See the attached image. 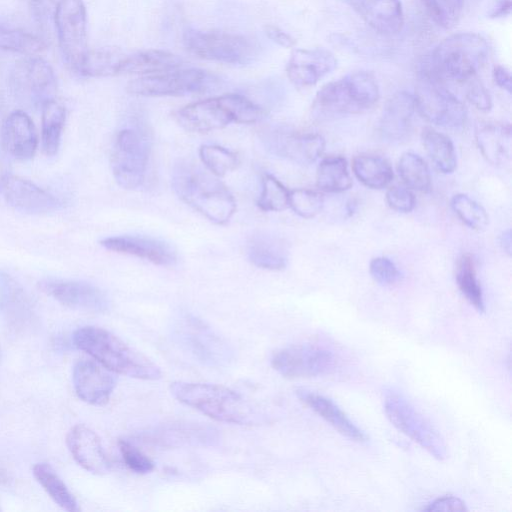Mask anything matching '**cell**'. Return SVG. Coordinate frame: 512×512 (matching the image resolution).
I'll use <instances>...</instances> for the list:
<instances>
[{
  "mask_svg": "<svg viewBox=\"0 0 512 512\" xmlns=\"http://www.w3.org/2000/svg\"><path fill=\"white\" fill-rule=\"evenodd\" d=\"M170 391L178 401L217 421L255 425L264 420L258 407L240 393L222 385L175 381L171 383Z\"/></svg>",
  "mask_w": 512,
  "mask_h": 512,
  "instance_id": "cell-1",
  "label": "cell"
},
{
  "mask_svg": "<svg viewBox=\"0 0 512 512\" xmlns=\"http://www.w3.org/2000/svg\"><path fill=\"white\" fill-rule=\"evenodd\" d=\"M72 339L78 349L112 372L143 380L161 377L160 368L152 360L104 328H78Z\"/></svg>",
  "mask_w": 512,
  "mask_h": 512,
  "instance_id": "cell-2",
  "label": "cell"
},
{
  "mask_svg": "<svg viewBox=\"0 0 512 512\" xmlns=\"http://www.w3.org/2000/svg\"><path fill=\"white\" fill-rule=\"evenodd\" d=\"M172 186L179 198L215 224L227 223L236 211V202L228 188L190 162L175 165Z\"/></svg>",
  "mask_w": 512,
  "mask_h": 512,
  "instance_id": "cell-3",
  "label": "cell"
},
{
  "mask_svg": "<svg viewBox=\"0 0 512 512\" xmlns=\"http://www.w3.org/2000/svg\"><path fill=\"white\" fill-rule=\"evenodd\" d=\"M489 45L479 34L463 32L451 35L439 43L430 57L421 64L419 73L441 81L471 80L485 64Z\"/></svg>",
  "mask_w": 512,
  "mask_h": 512,
  "instance_id": "cell-4",
  "label": "cell"
},
{
  "mask_svg": "<svg viewBox=\"0 0 512 512\" xmlns=\"http://www.w3.org/2000/svg\"><path fill=\"white\" fill-rule=\"evenodd\" d=\"M187 131L206 133L232 122L252 124L265 117V111L245 96L229 93L190 103L174 114Z\"/></svg>",
  "mask_w": 512,
  "mask_h": 512,
  "instance_id": "cell-5",
  "label": "cell"
},
{
  "mask_svg": "<svg viewBox=\"0 0 512 512\" xmlns=\"http://www.w3.org/2000/svg\"><path fill=\"white\" fill-rule=\"evenodd\" d=\"M379 99V87L374 75L356 71L331 81L317 92L311 107L312 116L320 121L360 113Z\"/></svg>",
  "mask_w": 512,
  "mask_h": 512,
  "instance_id": "cell-6",
  "label": "cell"
},
{
  "mask_svg": "<svg viewBox=\"0 0 512 512\" xmlns=\"http://www.w3.org/2000/svg\"><path fill=\"white\" fill-rule=\"evenodd\" d=\"M218 86V78L196 68H175L155 74L143 75L130 81L127 91L133 95L187 96L203 94Z\"/></svg>",
  "mask_w": 512,
  "mask_h": 512,
  "instance_id": "cell-7",
  "label": "cell"
},
{
  "mask_svg": "<svg viewBox=\"0 0 512 512\" xmlns=\"http://www.w3.org/2000/svg\"><path fill=\"white\" fill-rule=\"evenodd\" d=\"M183 43L196 57L225 64H248L257 55V46L251 39L228 32L188 29Z\"/></svg>",
  "mask_w": 512,
  "mask_h": 512,
  "instance_id": "cell-8",
  "label": "cell"
},
{
  "mask_svg": "<svg viewBox=\"0 0 512 512\" xmlns=\"http://www.w3.org/2000/svg\"><path fill=\"white\" fill-rule=\"evenodd\" d=\"M384 411L394 427L434 458L444 460L447 457V447L442 436L402 394L393 390L386 391Z\"/></svg>",
  "mask_w": 512,
  "mask_h": 512,
  "instance_id": "cell-9",
  "label": "cell"
},
{
  "mask_svg": "<svg viewBox=\"0 0 512 512\" xmlns=\"http://www.w3.org/2000/svg\"><path fill=\"white\" fill-rule=\"evenodd\" d=\"M416 110L430 123L445 127H461L467 117L464 104L443 84V81L419 73L413 95Z\"/></svg>",
  "mask_w": 512,
  "mask_h": 512,
  "instance_id": "cell-10",
  "label": "cell"
},
{
  "mask_svg": "<svg viewBox=\"0 0 512 512\" xmlns=\"http://www.w3.org/2000/svg\"><path fill=\"white\" fill-rule=\"evenodd\" d=\"M149 149L148 139L139 130L126 128L118 132L111 153V168L122 188L135 189L143 183Z\"/></svg>",
  "mask_w": 512,
  "mask_h": 512,
  "instance_id": "cell-11",
  "label": "cell"
},
{
  "mask_svg": "<svg viewBox=\"0 0 512 512\" xmlns=\"http://www.w3.org/2000/svg\"><path fill=\"white\" fill-rule=\"evenodd\" d=\"M271 365L287 378H309L330 374L336 358L328 349L316 344H296L277 350Z\"/></svg>",
  "mask_w": 512,
  "mask_h": 512,
  "instance_id": "cell-12",
  "label": "cell"
},
{
  "mask_svg": "<svg viewBox=\"0 0 512 512\" xmlns=\"http://www.w3.org/2000/svg\"><path fill=\"white\" fill-rule=\"evenodd\" d=\"M59 45L65 60L76 69L85 52L87 16L82 0H59L54 14Z\"/></svg>",
  "mask_w": 512,
  "mask_h": 512,
  "instance_id": "cell-13",
  "label": "cell"
},
{
  "mask_svg": "<svg viewBox=\"0 0 512 512\" xmlns=\"http://www.w3.org/2000/svg\"><path fill=\"white\" fill-rule=\"evenodd\" d=\"M175 336L180 344L203 364L222 365L230 359L227 344L201 320L186 315L175 326Z\"/></svg>",
  "mask_w": 512,
  "mask_h": 512,
  "instance_id": "cell-14",
  "label": "cell"
},
{
  "mask_svg": "<svg viewBox=\"0 0 512 512\" xmlns=\"http://www.w3.org/2000/svg\"><path fill=\"white\" fill-rule=\"evenodd\" d=\"M40 289L61 304L77 310L105 312L109 309L107 295L97 286L79 280L46 279Z\"/></svg>",
  "mask_w": 512,
  "mask_h": 512,
  "instance_id": "cell-15",
  "label": "cell"
},
{
  "mask_svg": "<svg viewBox=\"0 0 512 512\" xmlns=\"http://www.w3.org/2000/svg\"><path fill=\"white\" fill-rule=\"evenodd\" d=\"M264 142L274 154L302 165L315 162L325 149V139L318 133L281 129L269 132Z\"/></svg>",
  "mask_w": 512,
  "mask_h": 512,
  "instance_id": "cell-16",
  "label": "cell"
},
{
  "mask_svg": "<svg viewBox=\"0 0 512 512\" xmlns=\"http://www.w3.org/2000/svg\"><path fill=\"white\" fill-rule=\"evenodd\" d=\"M72 379L78 397L95 406L105 405L116 385L112 371L88 359L79 360L75 364Z\"/></svg>",
  "mask_w": 512,
  "mask_h": 512,
  "instance_id": "cell-17",
  "label": "cell"
},
{
  "mask_svg": "<svg viewBox=\"0 0 512 512\" xmlns=\"http://www.w3.org/2000/svg\"><path fill=\"white\" fill-rule=\"evenodd\" d=\"M1 187L6 202L23 213L45 214L61 206L52 194L19 176H5Z\"/></svg>",
  "mask_w": 512,
  "mask_h": 512,
  "instance_id": "cell-18",
  "label": "cell"
},
{
  "mask_svg": "<svg viewBox=\"0 0 512 512\" xmlns=\"http://www.w3.org/2000/svg\"><path fill=\"white\" fill-rule=\"evenodd\" d=\"M337 66L335 56L323 48L295 49L286 66L289 80L300 88L315 85Z\"/></svg>",
  "mask_w": 512,
  "mask_h": 512,
  "instance_id": "cell-19",
  "label": "cell"
},
{
  "mask_svg": "<svg viewBox=\"0 0 512 512\" xmlns=\"http://www.w3.org/2000/svg\"><path fill=\"white\" fill-rule=\"evenodd\" d=\"M100 244L107 250L135 256L159 266H172L177 256L172 246L165 241L135 235H121L101 240Z\"/></svg>",
  "mask_w": 512,
  "mask_h": 512,
  "instance_id": "cell-20",
  "label": "cell"
},
{
  "mask_svg": "<svg viewBox=\"0 0 512 512\" xmlns=\"http://www.w3.org/2000/svg\"><path fill=\"white\" fill-rule=\"evenodd\" d=\"M0 144L3 150L18 160L33 158L38 146L35 125L27 113L16 110L10 113L0 129Z\"/></svg>",
  "mask_w": 512,
  "mask_h": 512,
  "instance_id": "cell-21",
  "label": "cell"
},
{
  "mask_svg": "<svg viewBox=\"0 0 512 512\" xmlns=\"http://www.w3.org/2000/svg\"><path fill=\"white\" fill-rule=\"evenodd\" d=\"M416 111L412 94L400 91L392 95L386 102L380 117L379 131L382 137L390 142L405 140L412 129Z\"/></svg>",
  "mask_w": 512,
  "mask_h": 512,
  "instance_id": "cell-22",
  "label": "cell"
},
{
  "mask_svg": "<svg viewBox=\"0 0 512 512\" xmlns=\"http://www.w3.org/2000/svg\"><path fill=\"white\" fill-rule=\"evenodd\" d=\"M67 445L76 462L93 474H105L110 463L98 435L89 427L78 424L69 431Z\"/></svg>",
  "mask_w": 512,
  "mask_h": 512,
  "instance_id": "cell-23",
  "label": "cell"
},
{
  "mask_svg": "<svg viewBox=\"0 0 512 512\" xmlns=\"http://www.w3.org/2000/svg\"><path fill=\"white\" fill-rule=\"evenodd\" d=\"M17 83L31 102L42 106L45 102L55 99L56 77L45 60L33 57L23 63L17 73Z\"/></svg>",
  "mask_w": 512,
  "mask_h": 512,
  "instance_id": "cell-24",
  "label": "cell"
},
{
  "mask_svg": "<svg viewBox=\"0 0 512 512\" xmlns=\"http://www.w3.org/2000/svg\"><path fill=\"white\" fill-rule=\"evenodd\" d=\"M353 9L375 31L392 35L401 31L404 24L400 0H347Z\"/></svg>",
  "mask_w": 512,
  "mask_h": 512,
  "instance_id": "cell-25",
  "label": "cell"
},
{
  "mask_svg": "<svg viewBox=\"0 0 512 512\" xmlns=\"http://www.w3.org/2000/svg\"><path fill=\"white\" fill-rule=\"evenodd\" d=\"M296 395L306 406L333 426L339 433L356 442H365L368 437L364 431L329 398L313 391L298 388Z\"/></svg>",
  "mask_w": 512,
  "mask_h": 512,
  "instance_id": "cell-26",
  "label": "cell"
},
{
  "mask_svg": "<svg viewBox=\"0 0 512 512\" xmlns=\"http://www.w3.org/2000/svg\"><path fill=\"white\" fill-rule=\"evenodd\" d=\"M475 137L481 154L489 163L498 167L509 165L512 155L510 124L485 123L476 130Z\"/></svg>",
  "mask_w": 512,
  "mask_h": 512,
  "instance_id": "cell-27",
  "label": "cell"
},
{
  "mask_svg": "<svg viewBox=\"0 0 512 512\" xmlns=\"http://www.w3.org/2000/svg\"><path fill=\"white\" fill-rule=\"evenodd\" d=\"M247 255L255 266L262 269L281 270L288 262V250L283 239L264 231L251 236Z\"/></svg>",
  "mask_w": 512,
  "mask_h": 512,
  "instance_id": "cell-28",
  "label": "cell"
},
{
  "mask_svg": "<svg viewBox=\"0 0 512 512\" xmlns=\"http://www.w3.org/2000/svg\"><path fill=\"white\" fill-rule=\"evenodd\" d=\"M183 60L168 51L146 50L126 54L122 64L121 74H155L182 66Z\"/></svg>",
  "mask_w": 512,
  "mask_h": 512,
  "instance_id": "cell-29",
  "label": "cell"
},
{
  "mask_svg": "<svg viewBox=\"0 0 512 512\" xmlns=\"http://www.w3.org/2000/svg\"><path fill=\"white\" fill-rule=\"evenodd\" d=\"M125 56L114 48L87 50L75 70L87 77L120 75Z\"/></svg>",
  "mask_w": 512,
  "mask_h": 512,
  "instance_id": "cell-30",
  "label": "cell"
},
{
  "mask_svg": "<svg viewBox=\"0 0 512 512\" xmlns=\"http://www.w3.org/2000/svg\"><path fill=\"white\" fill-rule=\"evenodd\" d=\"M352 168L357 179L371 189L384 188L393 178L390 163L385 158L374 154L355 156Z\"/></svg>",
  "mask_w": 512,
  "mask_h": 512,
  "instance_id": "cell-31",
  "label": "cell"
},
{
  "mask_svg": "<svg viewBox=\"0 0 512 512\" xmlns=\"http://www.w3.org/2000/svg\"><path fill=\"white\" fill-rule=\"evenodd\" d=\"M41 144L45 155L53 156L58 152L62 130L65 124V108L55 99L42 106Z\"/></svg>",
  "mask_w": 512,
  "mask_h": 512,
  "instance_id": "cell-32",
  "label": "cell"
},
{
  "mask_svg": "<svg viewBox=\"0 0 512 512\" xmlns=\"http://www.w3.org/2000/svg\"><path fill=\"white\" fill-rule=\"evenodd\" d=\"M316 184L320 190L328 193L348 190L352 185V179L346 159L342 156L324 158L317 169Z\"/></svg>",
  "mask_w": 512,
  "mask_h": 512,
  "instance_id": "cell-33",
  "label": "cell"
},
{
  "mask_svg": "<svg viewBox=\"0 0 512 512\" xmlns=\"http://www.w3.org/2000/svg\"><path fill=\"white\" fill-rule=\"evenodd\" d=\"M424 148L434 165L443 173H452L457 157L451 139L437 130L427 127L422 132Z\"/></svg>",
  "mask_w": 512,
  "mask_h": 512,
  "instance_id": "cell-34",
  "label": "cell"
},
{
  "mask_svg": "<svg viewBox=\"0 0 512 512\" xmlns=\"http://www.w3.org/2000/svg\"><path fill=\"white\" fill-rule=\"evenodd\" d=\"M33 474L38 483L57 505L68 512L79 511L74 496L49 464H36L33 467Z\"/></svg>",
  "mask_w": 512,
  "mask_h": 512,
  "instance_id": "cell-35",
  "label": "cell"
},
{
  "mask_svg": "<svg viewBox=\"0 0 512 512\" xmlns=\"http://www.w3.org/2000/svg\"><path fill=\"white\" fill-rule=\"evenodd\" d=\"M456 282L467 301L479 312L485 311L483 291L476 274V266L470 254L462 255L456 267Z\"/></svg>",
  "mask_w": 512,
  "mask_h": 512,
  "instance_id": "cell-36",
  "label": "cell"
},
{
  "mask_svg": "<svg viewBox=\"0 0 512 512\" xmlns=\"http://www.w3.org/2000/svg\"><path fill=\"white\" fill-rule=\"evenodd\" d=\"M397 169L406 187L419 192L430 190V171L425 161L419 155L412 152L402 154Z\"/></svg>",
  "mask_w": 512,
  "mask_h": 512,
  "instance_id": "cell-37",
  "label": "cell"
},
{
  "mask_svg": "<svg viewBox=\"0 0 512 512\" xmlns=\"http://www.w3.org/2000/svg\"><path fill=\"white\" fill-rule=\"evenodd\" d=\"M46 47L39 36L19 28L0 25V49L34 55Z\"/></svg>",
  "mask_w": 512,
  "mask_h": 512,
  "instance_id": "cell-38",
  "label": "cell"
},
{
  "mask_svg": "<svg viewBox=\"0 0 512 512\" xmlns=\"http://www.w3.org/2000/svg\"><path fill=\"white\" fill-rule=\"evenodd\" d=\"M257 205L263 211L285 210L289 207V190L274 176L264 174Z\"/></svg>",
  "mask_w": 512,
  "mask_h": 512,
  "instance_id": "cell-39",
  "label": "cell"
},
{
  "mask_svg": "<svg viewBox=\"0 0 512 512\" xmlns=\"http://www.w3.org/2000/svg\"><path fill=\"white\" fill-rule=\"evenodd\" d=\"M451 207L457 217L469 228L483 230L489 218L485 209L478 202L465 194H456L451 200Z\"/></svg>",
  "mask_w": 512,
  "mask_h": 512,
  "instance_id": "cell-40",
  "label": "cell"
},
{
  "mask_svg": "<svg viewBox=\"0 0 512 512\" xmlns=\"http://www.w3.org/2000/svg\"><path fill=\"white\" fill-rule=\"evenodd\" d=\"M199 157L206 168L215 176H224L234 170L238 164L236 154L222 146L203 145Z\"/></svg>",
  "mask_w": 512,
  "mask_h": 512,
  "instance_id": "cell-41",
  "label": "cell"
},
{
  "mask_svg": "<svg viewBox=\"0 0 512 512\" xmlns=\"http://www.w3.org/2000/svg\"><path fill=\"white\" fill-rule=\"evenodd\" d=\"M324 206L323 195L311 189H294L289 191V207L302 218H313Z\"/></svg>",
  "mask_w": 512,
  "mask_h": 512,
  "instance_id": "cell-42",
  "label": "cell"
},
{
  "mask_svg": "<svg viewBox=\"0 0 512 512\" xmlns=\"http://www.w3.org/2000/svg\"><path fill=\"white\" fill-rule=\"evenodd\" d=\"M429 17L442 28H451L458 20L463 0H421Z\"/></svg>",
  "mask_w": 512,
  "mask_h": 512,
  "instance_id": "cell-43",
  "label": "cell"
},
{
  "mask_svg": "<svg viewBox=\"0 0 512 512\" xmlns=\"http://www.w3.org/2000/svg\"><path fill=\"white\" fill-rule=\"evenodd\" d=\"M119 450L125 465L135 473L145 474L154 469L153 461L128 440L119 441Z\"/></svg>",
  "mask_w": 512,
  "mask_h": 512,
  "instance_id": "cell-44",
  "label": "cell"
},
{
  "mask_svg": "<svg viewBox=\"0 0 512 512\" xmlns=\"http://www.w3.org/2000/svg\"><path fill=\"white\" fill-rule=\"evenodd\" d=\"M369 271L374 281L383 286L395 284L401 278L395 263L383 256L375 257L370 261Z\"/></svg>",
  "mask_w": 512,
  "mask_h": 512,
  "instance_id": "cell-45",
  "label": "cell"
},
{
  "mask_svg": "<svg viewBox=\"0 0 512 512\" xmlns=\"http://www.w3.org/2000/svg\"><path fill=\"white\" fill-rule=\"evenodd\" d=\"M386 201L397 212L408 213L415 207V196L408 187L394 185L386 192Z\"/></svg>",
  "mask_w": 512,
  "mask_h": 512,
  "instance_id": "cell-46",
  "label": "cell"
},
{
  "mask_svg": "<svg viewBox=\"0 0 512 512\" xmlns=\"http://www.w3.org/2000/svg\"><path fill=\"white\" fill-rule=\"evenodd\" d=\"M466 97L478 110L489 111L492 107L491 96L479 80H471L466 91Z\"/></svg>",
  "mask_w": 512,
  "mask_h": 512,
  "instance_id": "cell-47",
  "label": "cell"
},
{
  "mask_svg": "<svg viewBox=\"0 0 512 512\" xmlns=\"http://www.w3.org/2000/svg\"><path fill=\"white\" fill-rule=\"evenodd\" d=\"M423 511H467L468 508L463 500L453 495H445L436 498L427 506L423 507Z\"/></svg>",
  "mask_w": 512,
  "mask_h": 512,
  "instance_id": "cell-48",
  "label": "cell"
},
{
  "mask_svg": "<svg viewBox=\"0 0 512 512\" xmlns=\"http://www.w3.org/2000/svg\"><path fill=\"white\" fill-rule=\"evenodd\" d=\"M265 34L269 39L285 48L294 47L296 44L295 39L290 34L273 25L265 27Z\"/></svg>",
  "mask_w": 512,
  "mask_h": 512,
  "instance_id": "cell-49",
  "label": "cell"
},
{
  "mask_svg": "<svg viewBox=\"0 0 512 512\" xmlns=\"http://www.w3.org/2000/svg\"><path fill=\"white\" fill-rule=\"evenodd\" d=\"M493 79L500 88L506 90L508 93H511V75L510 72L504 66L497 65L494 67Z\"/></svg>",
  "mask_w": 512,
  "mask_h": 512,
  "instance_id": "cell-50",
  "label": "cell"
},
{
  "mask_svg": "<svg viewBox=\"0 0 512 512\" xmlns=\"http://www.w3.org/2000/svg\"><path fill=\"white\" fill-rule=\"evenodd\" d=\"M511 0H498L491 12L489 13L490 18H503L511 12Z\"/></svg>",
  "mask_w": 512,
  "mask_h": 512,
  "instance_id": "cell-51",
  "label": "cell"
},
{
  "mask_svg": "<svg viewBox=\"0 0 512 512\" xmlns=\"http://www.w3.org/2000/svg\"><path fill=\"white\" fill-rule=\"evenodd\" d=\"M499 242H500V246L502 247L503 251L508 256H510L511 255V246H512L510 229H507L500 235Z\"/></svg>",
  "mask_w": 512,
  "mask_h": 512,
  "instance_id": "cell-52",
  "label": "cell"
},
{
  "mask_svg": "<svg viewBox=\"0 0 512 512\" xmlns=\"http://www.w3.org/2000/svg\"><path fill=\"white\" fill-rule=\"evenodd\" d=\"M34 7L38 12L44 13L49 11L52 5L55 3V0H31Z\"/></svg>",
  "mask_w": 512,
  "mask_h": 512,
  "instance_id": "cell-53",
  "label": "cell"
},
{
  "mask_svg": "<svg viewBox=\"0 0 512 512\" xmlns=\"http://www.w3.org/2000/svg\"><path fill=\"white\" fill-rule=\"evenodd\" d=\"M4 178H5V175H3V174L1 173V169H0V186H2V183H3Z\"/></svg>",
  "mask_w": 512,
  "mask_h": 512,
  "instance_id": "cell-54",
  "label": "cell"
},
{
  "mask_svg": "<svg viewBox=\"0 0 512 512\" xmlns=\"http://www.w3.org/2000/svg\"><path fill=\"white\" fill-rule=\"evenodd\" d=\"M0 357H1V350H0Z\"/></svg>",
  "mask_w": 512,
  "mask_h": 512,
  "instance_id": "cell-55",
  "label": "cell"
}]
</instances>
